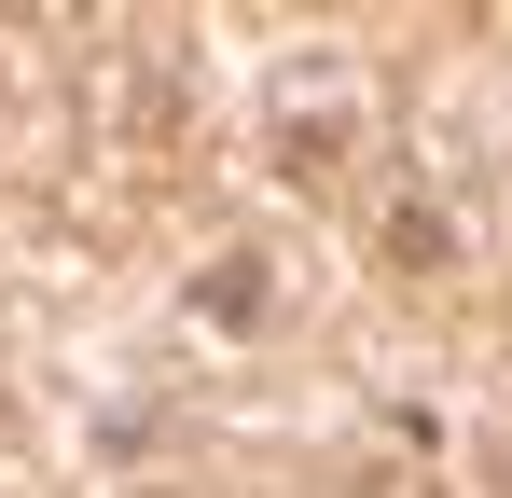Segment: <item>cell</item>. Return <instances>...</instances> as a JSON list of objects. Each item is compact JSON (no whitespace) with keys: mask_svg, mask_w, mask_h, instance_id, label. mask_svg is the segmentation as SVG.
Masks as SVG:
<instances>
[{"mask_svg":"<svg viewBox=\"0 0 512 498\" xmlns=\"http://www.w3.org/2000/svg\"><path fill=\"white\" fill-rule=\"evenodd\" d=\"M333 153H346V125H277V166H291V180H319Z\"/></svg>","mask_w":512,"mask_h":498,"instance_id":"cell-3","label":"cell"},{"mask_svg":"<svg viewBox=\"0 0 512 498\" xmlns=\"http://www.w3.org/2000/svg\"><path fill=\"white\" fill-rule=\"evenodd\" d=\"M263 305H277V263H263V249H222V263L194 277V319H208V332H250Z\"/></svg>","mask_w":512,"mask_h":498,"instance_id":"cell-1","label":"cell"},{"mask_svg":"<svg viewBox=\"0 0 512 498\" xmlns=\"http://www.w3.org/2000/svg\"><path fill=\"white\" fill-rule=\"evenodd\" d=\"M0 443H14V402H0Z\"/></svg>","mask_w":512,"mask_h":498,"instance_id":"cell-5","label":"cell"},{"mask_svg":"<svg viewBox=\"0 0 512 498\" xmlns=\"http://www.w3.org/2000/svg\"><path fill=\"white\" fill-rule=\"evenodd\" d=\"M374 249H388V263H402V277H429V263H443V208H416V194H402V208H388V222H374Z\"/></svg>","mask_w":512,"mask_h":498,"instance_id":"cell-2","label":"cell"},{"mask_svg":"<svg viewBox=\"0 0 512 498\" xmlns=\"http://www.w3.org/2000/svg\"><path fill=\"white\" fill-rule=\"evenodd\" d=\"M125 498H180V485H125Z\"/></svg>","mask_w":512,"mask_h":498,"instance_id":"cell-4","label":"cell"}]
</instances>
